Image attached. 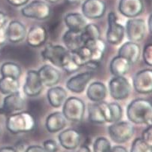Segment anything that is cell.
Returning a JSON list of instances; mask_svg holds the SVG:
<instances>
[{"instance_id": "obj_1", "label": "cell", "mask_w": 152, "mask_h": 152, "mask_svg": "<svg viewBox=\"0 0 152 152\" xmlns=\"http://www.w3.org/2000/svg\"><path fill=\"white\" fill-rule=\"evenodd\" d=\"M36 119L29 112H19L7 116L6 128L12 134L28 133L36 126Z\"/></svg>"}, {"instance_id": "obj_2", "label": "cell", "mask_w": 152, "mask_h": 152, "mask_svg": "<svg viewBox=\"0 0 152 152\" xmlns=\"http://www.w3.org/2000/svg\"><path fill=\"white\" fill-rule=\"evenodd\" d=\"M152 110V103L145 99H136L126 108L128 120L136 124H145L149 113Z\"/></svg>"}, {"instance_id": "obj_3", "label": "cell", "mask_w": 152, "mask_h": 152, "mask_svg": "<svg viewBox=\"0 0 152 152\" xmlns=\"http://www.w3.org/2000/svg\"><path fill=\"white\" fill-rule=\"evenodd\" d=\"M62 113L69 121L81 122L85 113V104L82 99L78 97H69L63 103Z\"/></svg>"}, {"instance_id": "obj_4", "label": "cell", "mask_w": 152, "mask_h": 152, "mask_svg": "<svg viewBox=\"0 0 152 152\" xmlns=\"http://www.w3.org/2000/svg\"><path fill=\"white\" fill-rule=\"evenodd\" d=\"M21 14L26 18L44 20L50 17L51 8L46 2L34 0L21 8Z\"/></svg>"}, {"instance_id": "obj_5", "label": "cell", "mask_w": 152, "mask_h": 152, "mask_svg": "<svg viewBox=\"0 0 152 152\" xmlns=\"http://www.w3.org/2000/svg\"><path fill=\"white\" fill-rule=\"evenodd\" d=\"M108 135L114 142L121 144L133 137L135 129L130 122L118 121L112 123L108 127Z\"/></svg>"}, {"instance_id": "obj_6", "label": "cell", "mask_w": 152, "mask_h": 152, "mask_svg": "<svg viewBox=\"0 0 152 152\" xmlns=\"http://www.w3.org/2000/svg\"><path fill=\"white\" fill-rule=\"evenodd\" d=\"M108 91L115 100L126 99L131 92V84L124 76H113L108 83Z\"/></svg>"}, {"instance_id": "obj_7", "label": "cell", "mask_w": 152, "mask_h": 152, "mask_svg": "<svg viewBox=\"0 0 152 152\" xmlns=\"http://www.w3.org/2000/svg\"><path fill=\"white\" fill-rule=\"evenodd\" d=\"M108 25L106 32L108 43L114 45L121 44L125 36V27L118 22V17L114 12L108 13Z\"/></svg>"}, {"instance_id": "obj_8", "label": "cell", "mask_w": 152, "mask_h": 152, "mask_svg": "<svg viewBox=\"0 0 152 152\" xmlns=\"http://www.w3.org/2000/svg\"><path fill=\"white\" fill-rule=\"evenodd\" d=\"M25 106V100L20 92L8 94L4 98L0 107V115L8 116L16 112H21Z\"/></svg>"}, {"instance_id": "obj_9", "label": "cell", "mask_w": 152, "mask_h": 152, "mask_svg": "<svg viewBox=\"0 0 152 152\" xmlns=\"http://www.w3.org/2000/svg\"><path fill=\"white\" fill-rule=\"evenodd\" d=\"M125 32L130 42H141L145 38L146 33L145 22L140 18H129L126 21Z\"/></svg>"}, {"instance_id": "obj_10", "label": "cell", "mask_w": 152, "mask_h": 152, "mask_svg": "<svg viewBox=\"0 0 152 152\" xmlns=\"http://www.w3.org/2000/svg\"><path fill=\"white\" fill-rule=\"evenodd\" d=\"M135 91L141 94L152 93V69H145L138 72L133 79Z\"/></svg>"}, {"instance_id": "obj_11", "label": "cell", "mask_w": 152, "mask_h": 152, "mask_svg": "<svg viewBox=\"0 0 152 152\" xmlns=\"http://www.w3.org/2000/svg\"><path fill=\"white\" fill-rule=\"evenodd\" d=\"M81 11L84 18L90 20L99 19L106 12V4L102 0H85Z\"/></svg>"}, {"instance_id": "obj_12", "label": "cell", "mask_w": 152, "mask_h": 152, "mask_svg": "<svg viewBox=\"0 0 152 152\" xmlns=\"http://www.w3.org/2000/svg\"><path fill=\"white\" fill-rule=\"evenodd\" d=\"M44 88L38 71L29 70L26 73V80L23 87V93L29 97L38 96Z\"/></svg>"}, {"instance_id": "obj_13", "label": "cell", "mask_w": 152, "mask_h": 152, "mask_svg": "<svg viewBox=\"0 0 152 152\" xmlns=\"http://www.w3.org/2000/svg\"><path fill=\"white\" fill-rule=\"evenodd\" d=\"M67 52L68 50L63 46L48 44L41 52V55L45 60L50 62L57 67L61 68L62 63Z\"/></svg>"}, {"instance_id": "obj_14", "label": "cell", "mask_w": 152, "mask_h": 152, "mask_svg": "<svg viewBox=\"0 0 152 152\" xmlns=\"http://www.w3.org/2000/svg\"><path fill=\"white\" fill-rule=\"evenodd\" d=\"M58 140L60 145L66 150H75L79 146L81 136L79 131L73 128L63 130L58 135Z\"/></svg>"}, {"instance_id": "obj_15", "label": "cell", "mask_w": 152, "mask_h": 152, "mask_svg": "<svg viewBox=\"0 0 152 152\" xmlns=\"http://www.w3.org/2000/svg\"><path fill=\"white\" fill-rule=\"evenodd\" d=\"M118 11L126 18H136L144 11V3L142 0H120Z\"/></svg>"}, {"instance_id": "obj_16", "label": "cell", "mask_w": 152, "mask_h": 152, "mask_svg": "<svg viewBox=\"0 0 152 152\" xmlns=\"http://www.w3.org/2000/svg\"><path fill=\"white\" fill-rule=\"evenodd\" d=\"M92 77L93 72L91 71L78 73L66 81V88L75 94H81L84 92Z\"/></svg>"}, {"instance_id": "obj_17", "label": "cell", "mask_w": 152, "mask_h": 152, "mask_svg": "<svg viewBox=\"0 0 152 152\" xmlns=\"http://www.w3.org/2000/svg\"><path fill=\"white\" fill-rule=\"evenodd\" d=\"M26 43L32 48H39L47 42L48 32L42 25H34L26 34Z\"/></svg>"}, {"instance_id": "obj_18", "label": "cell", "mask_w": 152, "mask_h": 152, "mask_svg": "<svg viewBox=\"0 0 152 152\" xmlns=\"http://www.w3.org/2000/svg\"><path fill=\"white\" fill-rule=\"evenodd\" d=\"M27 31L23 23L18 20H12L8 23L6 28L7 41L16 44L22 42L26 37Z\"/></svg>"}, {"instance_id": "obj_19", "label": "cell", "mask_w": 152, "mask_h": 152, "mask_svg": "<svg viewBox=\"0 0 152 152\" xmlns=\"http://www.w3.org/2000/svg\"><path fill=\"white\" fill-rule=\"evenodd\" d=\"M43 85L51 88L58 84L61 78L60 71L50 65L46 64L41 67L38 71Z\"/></svg>"}, {"instance_id": "obj_20", "label": "cell", "mask_w": 152, "mask_h": 152, "mask_svg": "<svg viewBox=\"0 0 152 152\" xmlns=\"http://www.w3.org/2000/svg\"><path fill=\"white\" fill-rule=\"evenodd\" d=\"M118 55L129 60L132 65L137 63L141 56V48L137 42H127L118 49Z\"/></svg>"}, {"instance_id": "obj_21", "label": "cell", "mask_w": 152, "mask_h": 152, "mask_svg": "<svg viewBox=\"0 0 152 152\" xmlns=\"http://www.w3.org/2000/svg\"><path fill=\"white\" fill-rule=\"evenodd\" d=\"M66 126V119L63 114L54 112L47 117L45 121L46 129L50 133H56L63 130Z\"/></svg>"}, {"instance_id": "obj_22", "label": "cell", "mask_w": 152, "mask_h": 152, "mask_svg": "<svg viewBox=\"0 0 152 152\" xmlns=\"http://www.w3.org/2000/svg\"><path fill=\"white\" fill-rule=\"evenodd\" d=\"M64 22L66 26L69 30L75 32H81L84 29L88 22L82 14L72 12L66 15L64 17Z\"/></svg>"}, {"instance_id": "obj_23", "label": "cell", "mask_w": 152, "mask_h": 152, "mask_svg": "<svg viewBox=\"0 0 152 152\" xmlns=\"http://www.w3.org/2000/svg\"><path fill=\"white\" fill-rule=\"evenodd\" d=\"M67 97L66 91L62 87L53 86L48 91L47 99L53 108H59L63 105Z\"/></svg>"}, {"instance_id": "obj_24", "label": "cell", "mask_w": 152, "mask_h": 152, "mask_svg": "<svg viewBox=\"0 0 152 152\" xmlns=\"http://www.w3.org/2000/svg\"><path fill=\"white\" fill-rule=\"evenodd\" d=\"M107 95V88L105 84L100 81L91 83L87 90V96L91 101L98 102L103 101Z\"/></svg>"}, {"instance_id": "obj_25", "label": "cell", "mask_w": 152, "mask_h": 152, "mask_svg": "<svg viewBox=\"0 0 152 152\" xmlns=\"http://www.w3.org/2000/svg\"><path fill=\"white\" fill-rule=\"evenodd\" d=\"M131 66L129 60L118 55L110 62L109 69L113 76H124L129 71Z\"/></svg>"}, {"instance_id": "obj_26", "label": "cell", "mask_w": 152, "mask_h": 152, "mask_svg": "<svg viewBox=\"0 0 152 152\" xmlns=\"http://www.w3.org/2000/svg\"><path fill=\"white\" fill-rule=\"evenodd\" d=\"M84 45H86L91 50V61L100 63V61L103 58L105 48H106V45H105V42H103L102 39H99L89 41Z\"/></svg>"}, {"instance_id": "obj_27", "label": "cell", "mask_w": 152, "mask_h": 152, "mask_svg": "<svg viewBox=\"0 0 152 152\" xmlns=\"http://www.w3.org/2000/svg\"><path fill=\"white\" fill-rule=\"evenodd\" d=\"M63 41L66 48L72 52L76 51L83 45V42L81 39V32H73L69 29L64 33Z\"/></svg>"}, {"instance_id": "obj_28", "label": "cell", "mask_w": 152, "mask_h": 152, "mask_svg": "<svg viewBox=\"0 0 152 152\" xmlns=\"http://www.w3.org/2000/svg\"><path fill=\"white\" fill-rule=\"evenodd\" d=\"M19 79L12 77H2L0 78V92L4 95L19 92Z\"/></svg>"}, {"instance_id": "obj_29", "label": "cell", "mask_w": 152, "mask_h": 152, "mask_svg": "<svg viewBox=\"0 0 152 152\" xmlns=\"http://www.w3.org/2000/svg\"><path fill=\"white\" fill-rule=\"evenodd\" d=\"M100 29L94 23H88L81 32V39L83 45L89 41L100 39Z\"/></svg>"}, {"instance_id": "obj_30", "label": "cell", "mask_w": 152, "mask_h": 152, "mask_svg": "<svg viewBox=\"0 0 152 152\" xmlns=\"http://www.w3.org/2000/svg\"><path fill=\"white\" fill-rule=\"evenodd\" d=\"M0 73L2 77H12L19 79L22 75L21 67L13 62H5L0 68Z\"/></svg>"}, {"instance_id": "obj_31", "label": "cell", "mask_w": 152, "mask_h": 152, "mask_svg": "<svg viewBox=\"0 0 152 152\" xmlns=\"http://www.w3.org/2000/svg\"><path fill=\"white\" fill-rule=\"evenodd\" d=\"M88 118L90 121L94 124H105V117L99 102H91L88 104Z\"/></svg>"}, {"instance_id": "obj_32", "label": "cell", "mask_w": 152, "mask_h": 152, "mask_svg": "<svg viewBox=\"0 0 152 152\" xmlns=\"http://www.w3.org/2000/svg\"><path fill=\"white\" fill-rule=\"evenodd\" d=\"M80 68L81 66L76 62L73 52L68 50L63 60L61 69L68 73H72L78 71Z\"/></svg>"}, {"instance_id": "obj_33", "label": "cell", "mask_w": 152, "mask_h": 152, "mask_svg": "<svg viewBox=\"0 0 152 152\" xmlns=\"http://www.w3.org/2000/svg\"><path fill=\"white\" fill-rule=\"evenodd\" d=\"M8 23V17L0 11V50L2 48L7 41L6 28Z\"/></svg>"}, {"instance_id": "obj_34", "label": "cell", "mask_w": 152, "mask_h": 152, "mask_svg": "<svg viewBox=\"0 0 152 152\" xmlns=\"http://www.w3.org/2000/svg\"><path fill=\"white\" fill-rule=\"evenodd\" d=\"M94 152H110L112 145L105 137H98L94 143Z\"/></svg>"}, {"instance_id": "obj_35", "label": "cell", "mask_w": 152, "mask_h": 152, "mask_svg": "<svg viewBox=\"0 0 152 152\" xmlns=\"http://www.w3.org/2000/svg\"><path fill=\"white\" fill-rule=\"evenodd\" d=\"M130 152H152V147L147 144L142 138H136L132 143Z\"/></svg>"}, {"instance_id": "obj_36", "label": "cell", "mask_w": 152, "mask_h": 152, "mask_svg": "<svg viewBox=\"0 0 152 152\" xmlns=\"http://www.w3.org/2000/svg\"><path fill=\"white\" fill-rule=\"evenodd\" d=\"M111 111V123L120 121L123 117V109L121 106L117 102L109 103Z\"/></svg>"}, {"instance_id": "obj_37", "label": "cell", "mask_w": 152, "mask_h": 152, "mask_svg": "<svg viewBox=\"0 0 152 152\" xmlns=\"http://www.w3.org/2000/svg\"><path fill=\"white\" fill-rule=\"evenodd\" d=\"M142 58L145 64L152 66V44H148L144 47Z\"/></svg>"}, {"instance_id": "obj_38", "label": "cell", "mask_w": 152, "mask_h": 152, "mask_svg": "<svg viewBox=\"0 0 152 152\" xmlns=\"http://www.w3.org/2000/svg\"><path fill=\"white\" fill-rule=\"evenodd\" d=\"M44 149L46 152H57L58 151V145L53 139H48L43 142Z\"/></svg>"}, {"instance_id": "obj_39", "label": "cell", "mask_w": 152, "mask_h": 152, "mask_svg": "<svg viewBox=\"0 0 152 152\" xmlns=\"http://www.w3.org/2000/svg\"><path fill=\"white\" fill-rule=\"evenodd\" d=\"M142 138L147 144L152 147V126H148L142 133Z\"/></svg>"}, {"instance_id": "obj_40", "label": "cell", "mask_w": 152, "mask_h": 152, "mask_svg": "<svg viewBox=\"0 0 152 152\" xmlns=\"http://www.w3.org/2000/svg\"><path fill=\"white\" fill-rule=\"evenodd\" d=\"M24 152H46L44 148L40 145H30L25 150Z\"/></svg>"}, {"instance_id": "obj_41", "label": "cell", "mask_w": 152, "mask_h": 152, "mask_svg": "<svg viewBox=\"0 0 152 152\" xmlns=\"http://www.w3.org/2000/svg\"><path fill=\"white\" fill-rule=\"evenodd\" d=\"M7 2L15 7H20L27 4L29 0H7Z\"/></svg>"}, {"instance_id": "obj_42", "label": "cell", "mask_w": 152, "mask_h": 152, "mask_svg": "<svg viewBox=\"0 0 152 152\" xmlns=\"http://www.w3.org/2000/svg\"><path fill=\"white\" fill-rule=\"evenodd\" d=\"M110 152H128L125 147L121 145H116L112 148Z\"/></svg>"}, {"instance_id": "obj_43", "label": "cell", "mask_w": 152, "mask_h": 152, "mask_svg": "<svg viewBox=\"0 0 152 152\" xmlns=\"http://www.w3.org/2000/svg\"><path fill=\"white\" fill-rule=\"evenodd\" d=\"M0 152H18V151L12 146H5L0 148Z\"/></svg>"}, {"instance_id": "obj_44", "label": "cell", "mask_w": 152, "mask_h": 152, "mask_svg": "<svg viewBox=\"0 0 152 152\" xmlns=\"http://www.w3.org/2000/svg\"><path fill=\"white\" fill-rule=\"evenodd\" d=\"M145 124H147L148 126H152V110L151 111L148 116L147 120H146V122H145Z\"/></svg>"}, {"instance_id": "obj_45", "label": "cell", "mask_w": 152, "mask_h": 152, "mask_svg": "<svg viewBox=\"0 0 152 152\" xmlns=\"http://www.w3.org/2000/svg\"><path fill=\"white\" fill-rule=\"evenodd\" d=\"M148 26L149 32L152 35V14L149 16L148 20Z\"/></svg>"}, {"instance_id": "obj_46", "label": "cell", "mask_w": 152, "mask_h": 152, "mask_svg": "<svg viewBox=\"0 0 152 152\" xmlns=\"http://www.w3.org/2000/svg\"><path fill=\"white\" fill-rule=\"evenodd\" d=\"M77 152H91V149L87 145H82Z\"/></svg>"}, {"instance_id": "obj_47", "label": "cell", "mask_w": 152, "mask_h": 152, "mask_svg": "<svg viewBox=\"0 0 152 152\" xmlns=\"http://www.w3.org/2000/svg\"><path fill=\"white\" fill-rule=\"evenodd\" d=\"M45 1L47 2H49V3L53 4V3H57V2H60V0H45Z\"/></svg>"}, {"instance_id": "obj_48", "label": "cell", "mask_w": 152, "mask_h": 152, "mask_svg": "<svg viewBox=\"0 0 152 152\" xmlns=\"http://www.w3.org/2000/svg\"><path fill=\"white\" fill-rule=\"evenodd\" d=\"M67 2H69V3H78V2H79L81 0H66Z\"/></svg>"}]
</instances>
